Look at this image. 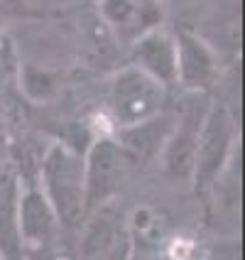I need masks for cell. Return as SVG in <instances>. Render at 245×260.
<instances>
[{"instance_id":"11","label":"cell","mask_w":245,"mask_h":260,"mask_svg":"<svg viewBox=\"0 0 245 260\" xmlns=\"http://www.w3.org/2000/svg\"><path fill=\"white\" fill-rule=\"evenodd\" d=\"M169 128H172V113H159V116L147 118L143 123L116 128L113 138L125 150V155L132 159V165L137 167V165L150 162L155 155L162 152Z\"/></svg>"},{"instance_id":"13","label":"cell","mask_w":245,"mask_h":260,"mask_svg":"<svg viewBox=\"0 0 245 260\" xmlns=\"http://www.w3.org/2000/svg\"><path fill=\"white\" fill-rule=\"evenodd\" d=\"M17 184H20V167H17V157H15L13 143L0 133V206H10L13 209L17 194Z\"/></svg>"},{"instance_id":"9","label":"cell","mask_w":245,"mask_h":260,"mask_svg":"<svg viewBox=\"0 0 245 260\" xmlns=\"http://www.w3.org/2000/svg\"><path fill=\"white\" fill-rule=\"evenodd\" d=\"M98 17L118 42L130 44L164 25L162 0H98Z\"/></svg>"},{"instance_id":"4","label":"cell","mask_w":245,"mask_h":260,"mask_svg":"<svg viewBox=\"0 0 245 260\" xmlns=\"http://www.w3.org/2000/svg\"><path fill=\"white\" fill-rule=\"evenodd\" d=\"M211 101H214L211 93L187 91L179 111L172 113V128H169V135H167L159 155L164 162V172L174 182H189V177H191L194 152H196V143H199Z\"/></svg>"},{"instance_id":"1","label":"cell","mask_w":245,"mask_h":260,"mask_svg":"<svg viewBox=\"0 0 245 260\" xmlns=\"http://www.w3.org/2000/svg\"><path fill=\"white\" fill-rule=\"evenodd\" d=\"M40 189L61 229L76 231L86 221V165L72 145L54 143L40 159Z\"/></svg>"},{"instance_id":"15","label":"cell","mask_w":245,"mask_h":260,"mask_svg":"<svg viewBox=\"0 0 245 260\" xmlns=\"http://www.w3.org/2000/svg\"><path fill=\"white\" fill-rule=\"evenodd\" d=\"M3 22H5V5H3V0H0V27H3Z\"/></svg>"},{"instance_id":"2","label":"cell","mask_w":245,"mask_h":260,"mask_svg":"<svg viewBox=\"0 0 245 260\" xmlns=\"http://www.w3.org/2000/svg\"><path fill=\"white\" fill-rule=\"evenodd\" d=\"M235 145H238L235 118L231 116L228 106L211 101L199 143H196V152H194L191 177H189V182L194 184L199 194L208 191L226 174L233 152H235Z\"/></svg>"},{"instance_id":"6","label":"cell","mask_w":245,"mask_h":260,"mask_svg":"<svg viewBox=\"0 0 245 260\" xmlns=\"http://www.w3.org/2000/svg\"><path fill=\"white\" fill-rule=\"evenodd\" d=\"M79 253L74 260H128L132 248L130 218L113 202L93 209L81 223Z\"/></svg>"},{"instance_id":"8","label":"cell","mask_w":245,"mask_h":260,"mask_svg":"<svg viewBox=\"0 0 245 260\" xmlns=\"http://www.w3.org/2000/svg\"><path fill=\"white\" fill-rule=\"evenodd\" d=\"M177 44V84L184 91L211 93L221 76V61L214 47L196 32L179 29L174 32Z\"/></svg>"},{"instance_id":"16","label":"cell","mask_w":245,"mask_h":260,"mask_svg":"<svg viewBox=\"0 0 245 260\" xmlns=\"http://www.w3.org/2000/svg\"><path fill=\"white\" fill-rule=\"evenodd\" d=\"M0 260H5V255H3V253H0Z\"/></svg>"},{"instance_id":"5","label":"cell","mask_w":245,"mask_h":260,"mask_svg":"<svg viewBox=\"0 0 245 260\" xmlns=\"http://www.w3.org/2000/svg\"><path fill=\"white\" fill-rule=\"evenodd\" d=\"M86 165V216L103 204L113 202L135 167L125 150L111 135L96 138L84 155Z\"/></svg>"},{"instance_id":"10","label":"cell","mask_w":245,"mask_h":260,"mask_svg":"<svg viewBox=\"0 0 245 260\" xmlns=\"http://www.w3.org/2000/svg\"><path fill=\"white\" fill-rule=\"evenodd\" d=\"M130 64L157 79L162 86H177V44L174 32L155 27L130 42Z\"/></svg>"},{"instance_id":"12","label":"cell","mask_w":245,"mask_h":260,"mask_svg":"<svg viewBox=\"0 0 245 260\" xmlns=\"http://www.w3.org/2000/svg\"><path fill=\"white\" fill-rule=\"evenodd\" d=\"M130 229H132V248L128 260H164L162 243L155 233L157 223H147V221L143 223L135 214L130 218Z\"/></svg>"},{"instance_id":"3","label":"cell","mask_w":245,"mask_h":260,"mask_svg":"<svg viewBox=\"0 0 245 260\" xmlns=\"http://www.w3.org/2000/svg\"><path fill=\"white\" fill-rule=\"evenodd\" d=\"M169 99V88L162 86L157 79L145 74L137 67H123L113 74L108 88V108L111 120L116 128L135 125L147 118L164 113V106Z\"/></svg>"},{"instance_id":"14","label":"cell","mask_w":245,"mask_h":260,"mask_svg":"<svg viewBox=\"0 0 245 260\" xmlns=\"http://www.w3.org/2000/svg\"><path fill=\"white\" fill-rule=\"evenodd\" d=\"M25 260H74V258L59 255V253H54V250L49 248V250H27V258Z\"/></svg>"},{"instance_id":"7","label":"cell","mask_w":245,"mask_h":260,"mask_svg":"<svg viewBox=\"0 0 245 260\" xmlns=\"http://www.w3.org/2000/svg\"><path fill=\"white\" fill-rule=\"evenodd\" d=\"M15 218V236L22 243L25 250H49L57 241L59 233V218L47 202L40 184L17 189L13 206Z\"/></svg>"}]
</instances>
